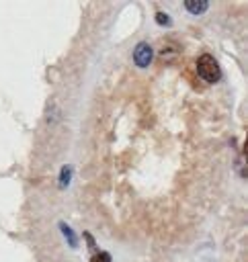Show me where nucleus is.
<instances>
[{"instance_id": "nucleus-1", "label": "nucleus", "mask_w": 248, "mask_h": 262, "mask_svg": "<svg viewBox=\"0 0 248 262\" xmlns=\"http://www.w3.org/2000/svg\"><path fill=\"white\" fill-rule=\"evenodd\" d=\"M197 74H199L205 82H209V84L219 82V78H221V70H219L217 59H215L213 55H209V53L199 55V57H197Z\"/></svg>"}, {"instance_id": "nucleus-2", "label": "nucleus", "mask_w": 248, "mask_h": 262, "mask_svg": "<svg viewBox=\"0 0 248 262\" xmlns=\"http://www.w3.org/2000/svg\"><path fill=\"white\" fill-rule=\"evenodd\" d=\"M152 57H154V51H152L150 43L141 41V43L135 45V49H133V61H135L137 68H148L152 63Z\"/></svg>"}, {"instance_id": "nucleus-3", "label": "nucleus", "mask_w": 248, "mask_h": 262, "mask_svg": "<svg viewBox=\"0 0 248 262\" xmlns=\"http://www.w3.org/2000/svg\"><path fill=\"white\" fill-rule=\"evenodd\" d=\"M184 8H187L191 14H203V12L209 8V2H207V0H187V2H184Z\"/></svg>"}, {"instance_id": "nucleus-4", "label": "nucleus", "mask_w": 248, "mask_h": 262, "mask_svg": "<svg viewBox=\"0 0 248 262\" xmlns=\"http://www.w3.org/2000/svg\"><path fill=\"white\" fill-rule=\"evenodd\" d=\"M70 178H72V166H64L59 172V188H66L70 184Z\"/></svg>"}, {"instance_id": "nucleus-5", "label": "nucleus", "mask_w": 248, "mask_h": 262, "mask_svg": "<svg viewBox=\"0 0 248 262\" xmlns=\"http://www.w3.org/2000/svg\"><path fill=\"white\" fill-rule=\"evenodd\" d=\"M59 227H61V233L68 237V244H70L72 248H76V233L72 231V227L66 225V223H59Z\"/></svg>"}, {"instance_id": "nucleus-6", "label": "nucleus", "mask_w": 248, "mask_h": 262, "mask_svg": "<svg viewBox=\"0 0 248 262\" xmlns=\"http://www.w3.org/2000/svg\"><path fill=\"white\" fill-rule=\"evenodd\" d=\"M90 262H113V258L109 252H96V254H92Z\"/></svg>"}, {"instance_id": "nucleus-7", "label": "nucleus", "mask_w": 248, "mask_h": 262, "mask_svg": "<svg viewBox=\"0 0 248 262\" xmlns=\"http://www.w3.org/2000/svg\"><path fill=\"white\" fill-rule=\"evenodd\" d=\"M156 23L158 25H170V18L166 16V12H156Z\"/></svg>"}]
</instances>
